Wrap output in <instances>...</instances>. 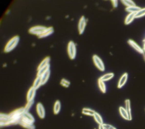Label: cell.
<instances>
[{
	"instance_id": "7402d4cb",
	"label": "cell",
	"mask_w": 145,
	"mask_h": 129,
	"mask_svg": "<svg viewBox=\"0 0 145 129\" xmlns=\"http://www.w3.org/2000/svg\"><path fill=\"white\" fill-rule=\"evenodd\" d=\"M61 105L60 101L59 100H57V101L55 102L53 107V113L54 114H59L61 110Z\"/></svg>"
},
{
	"instance_id": "3957f363",
	"label": "cell",
	"mask_w": 145,
	"mask_h": 129,
	"mask_svg": "<svg viewBox=\"0 0 145 129\" xmlns=\"http://www.w3.org/2000/svg\"><path fill=\"white\" fill-rule=\"evenodd\" d=\"M68 53L70 59L74 60L76 57V45L74 42L73 41H70L68 43Z\"/></svg>"
},
{
	"instance_id": "4dcf8cb0",
	"label": "cell",
	"mask_w": 145,
	"mask_h": 129,
	"mask_svg": "<svg viewBox=\"0 0 145 129\" xmlns=\"http://www.w3.org/2000/svg\"><path fill=\"white\" fill-rule=\"evenodd\" d=\"M145 15V8L141 9L140 11H139L138 13H136L135 15V18H140Z\"/></svg>"
},
{
	"instance_id": "836d02e7",
	"label": "cell",
	"mask_w": 145,
	"mask_h": 129,
	"mask_svg": "<svg viewBox=\"0 0 145 129\" xmlns=\"http://www.w3.org/2000/svg\"><path fill=\"white\" fill-rule=\"evenodd\" d=\"M99 129H105V128L103 127V125H101L99 126Z\"/></svg>"
},
{
	"instance_id": "30bf717a",
	"label": "cell",
	"mask_w": 145,
	"mask_h": 129,
	"mask_svg": "<svg viewBox=\"0 0 145 129\" xmlns=\"http://www.w3.org/2000/svg\"><path fill=\"white\" fill-rule=\"evenodd\" d=\"M36 90L33 86H31V87L29 89L27 94V102L33 101L36 95Z\"/></svg>"
},
{
	"instance_id": "e0dca14e",
	"label": "cell",
	"mask_w": 145,
	"mask_h": 129,
	"mask_svg": "<svg viewBox=\"0 0 145 129\" xmlns=\"http://www.w3.org/2000/svg\"><path fill=\"white\" fill-rule=\"evenodd\" d=\"M135 15L136 13H129L125 18V24L126 25H128L131 23V22H132L134 18H135Z\"/></svg>"
},
{
	"instance_id": "ba28073f",
	"label": "cell",
	"mask_w": 145,
	"mask_h": 129,
	"mask_svg": "<svg viewBox=\"0 0 145 129\" xmlns=\"http://www.w3.org/2000/svg\"><path fill=\"white\" fill-rule=\"evenodd\" d=\"M86 24H87V22L86 18L84 16H82L81 18L80 21H79L78 26V31L80 35H82V34L83 33L84 31L85 30Z\"/></svg>"
},
{
	"instance_id": "4fadbf2b",
	"label": "cell",
	"mask_w": 145,
	"mask_h": 129,
	"mask_svg": "<svg viewBox=\"0 0 145 129\" xmlns=\"http://www.w3.org/2000/svg\"><path fill=\"white\" fill-rule=\"evenodd\" d=\"M54 32V28L53 27H48L46 29V30L44 31V32L41 34L40 35H39L38 36L39 38H46L47 36H48L49 35H51Z\"/></svg>"
},
{
	"instance_id": "4316f807",
	"label": "cell",
	"mask_w": 145,
	"mask_h": 129,
	"mask_svg": "<svg viewBox=\"0 0 145 129\" xmlns=\"http://www.w3.org/2000/svg\"><path fill=\"white\" fill-rule=\"evenodd\" d=\"M50 69V65H48L47 67H44L38 71V73H37V76H41L43 74H44L47 71Z\"/></svg>"
},
{
	"instance_id": "e575fe53",
	"label": "cell",
	"mask_w": 145,
	"mask_h": 129,
	"mask_svg": "<svg viewBox=\"0 0 145 129\" xmlns=\"http://www.w3.org/2000/svg\"><path fill=\"white\" fill-rule=\"evenodd\" d=\"M143 42H144V44H143V50H144V51H145V40H144Z\"/></svg>"
},
{
	"instance_id": "2e32d148",
	"label": "cell",
	"mask_w": 145,
	"mask_h": 129,
	"mask_svg": "<svg viewBox=\"0 0 145 129\" xmlns=\"http://www.w3.org/2000/svg\"><path fill=\"white\" fill-rule=\"evenodd\" d=\"M50 57H47L45 58L44 60H42V62L40 63V64H39V65L38 67V70H39L41 69V68H43L44 67H47V65H49V62H50Z\"/></svg>"
},
{
	"instance_id": "ac0fdd59",
	"label": "cell",
	"mask_w": 145,
	"mask_h": 129,
	"mask_svg": "<svg viewBox=\"0 0 145 129\" xmlns=\"http://www.w3.org/2000/svg\"><path fill=\"white\" fill-rule=\"evenodd\" d=\"M50 75H51V71H50V69L48 70L47 72L41 76V80H42V85H44L45 84L47 83L48 81Z\"/></svg>"
},
{
	"instance_id": "7c38bea8",
	"label": "cell",
	"mask_w": 145,
	"mask_h": 129,
	"mask_svg": "<svg viewBox=\"0 0 145 129\" xmlns=\"http://www.w3.org/2000/svg\"><path fill=\"white\" fill-rule=\"evenodd\" d=\"M128 77V74L127 73H125L124 74L122 75V76H121V78H120L119 81H118V85H117L118 88H121L125 85V83H126V81H127Z\"/></svg>"
},
{
	"instance_id": "cb8c5ba5",
	"label": "cell",
	"mask_w": 145,
	"mask_h": 129,
	"mask_svg": "<svg viewBox=\"0 0 145 129\" xmlns=\"http://www.w3.org/2000/svg\"><path fill=\"white\" fill-rule=\"evenodd\" d=\"M93 117L94 118L95 121L96 123H98L99 125L103 124V118L101 115H100L98 113L95 112Z\"/></svg>"
},
{
	"instance_id": "8fae6325",
	"label": "cell",
	"mask_w": 145,
	"mask_h": 129,
	"mask_svg": "<svg viewBox=\"0 0 145 129\" xmlns=\"http://www.w3.org/2000/svg\"><path fill=\"white\" fill-rule=\"evenodd\" d=\"M128 43H129V45L132 47L134 49H136L137 52H139V53L143 54L144 52L143 49L141 48V47L138 46V44L136 43L134 41L131 40V39H129V40L128 41Z\"/></svg>"
},
{
	"instance_id": "f546056e",
	"label": "cell",
	"mask_w": 145,
	"mask_h": 129,
	"mask_svg": "<svg viewBox=\"0 0 145 129\" xmlns=\"http://www.w3.org/2000/svg\"><path fill=\"white\" fill-rule=\"evenodd\" d=\"M34 104V100H33V101H31L27 102V104L26 105V106L25 107V112H28L29 110H30V109L31 108V107Z\"/></svg>"
},
{
	"instance_id": "6da1fadb",
	"label": "cell",
	"mask_w": 145,
	"mask_h": 129,
	"mask_svg": "<svg viewBox=\"0 0 145 129\" xmlns=\"http://www.w3.org/2000/svg\"><path fill=\"white\" fill-rule=\"evenodd\" d=\"M24 112H25V107H20L9 114L10 119H11L12 125H19V123L22 117V114Z\"/></svg>"
},
{
	"instance_id": "8992f818",
	"label": "cell",
	"mask_w": 145,
	"mask_h": 129,
	"mask_svg": "<svg viewBox=\"0 0 145 129\" xmlns=\"http://www.w3.org/2000/svg\"><path fill=\"white\" fill-rule=\"evenodd\" d=\"M93 62L95 66L102 72L105 71V66L102 60L96 55H94L93 56Z\"/></svg>"
},
{
	"instance_id": "9a60e30c",
	"label": "cell",
	"mask_w": 145,
	"mask_h": 129,
	"mask_svg": "<svg viewBox=\"0 0 145 129\" xmlns=\"http://www.w3.org/2000/svg\"><path fill=\"white\" fill-rule=\"evenodd\" d=\"M125 109L128 112L129 121H131V120H132V117H131V113L130 101L129 99H127L125 100Z\"/></svg>"
},
{
	"instance_id": "603a6c76",
	"label": "cell",
	"mask_w": 145,
	"mask_h": 129,
	"mask_svg": "<svg viewBox=\"0 0 145 129\" xmlns=\"http://www.w3.org/2000/svg\"><path fill=\"white\" fill-rule=\"evenodd\" d=\"M98 86L100 89V90L102 91V93H106V86L103 81H102L101 78L98 79Z\"/></svg>"
},
{
	"instance_id": "d6986e66",
	"label": "cell",
	"mask_w": 145,
	"mask_h": 129,
	"mask_svg": "<svg viewBox=\"0 0 145 129\" xmlns=\"http://www.w3.org/2000/svg\"><path fill=\"white\" fill-rule=\"evenodd\" d=\"M119 112H120V115H121V117H122L124 118V119L129 121L128 112L126 110V109L124 108V107H123L122 106H120L119 107Z\"/></svg>"
},
{
	"instance_id": "d6a6232c",
	"label": "cell",
	"mask_w": 145,
	"mask_h": 129,
	"mask_svg": "<svg viewBox=\"0 0 145 129\" xmlns=\"http://www.w3.org/2000/svg\"><path fill=\"white\" fill-rule=\"evenodd\" d=\"M112 5L114 7H117L118 6V1L117 0H113V1H112Z\"/></svg>"
},
{
	"instance_id": "d4e9b609",
	"label": "cell",
	"mask_w": 145,
	"mask_h": 129,
	"mask_svg": "<svg viewBox=\"0 0 145 129\" xmlns=\"http://www.w3.org/2000/svg\"><path fill=\"white\" fill-rule=\"evenodd\" d=\"M113 77H114V73H107V74L103 75L102 77H101L100 78H101V79L102 81H103L104 82V81H107L110 80V79H112Z\"/></svg>"
},
{
	"instance_id": "52a82bcc",
	"label": "cell",
	"mask_w": 145,
	"mask_h": 129,
	"mask_svg": "<svg viewBox=\"0 0 145 129\" xmlns=\"http://www.w3.org/2000/svg\"><path fill=\"white\" fill-rule=\"evenodd\" d=\"M20 121L25 123H29V124H34L35 122V118L33 117V115L30 114L29 112H24L22 114V118Z\"/></svg>"
},
{
	"instance_id": "277c9868",
	"label": "cell",
	"mask_w": 145,
	"mask_h": 129,
	"mask_svg": "<svg viewBox=\"0 0 145 129\" xmlns=\"http://www.w3.org/2000/svg\"><path fill=\"white\" fill-rule=\"evenodd\" d=\"M47 28V27H45V26H36L30 28L28 30V32L30 34H32V35H35L39 36L43 34L46 30Z\"/></svg>"
},
{
	"instance_id": "d590c367",
	"label": "cell",
	"mask_w": 145,
	"mask_h": 129,
	"mask_svg": "<svg viewBox=\"0 0 145 129\" xmlns=\"http://www.w3.org/2000/svg\"><path fill=\"white\" fill-rule=\"evenodd\" d=\"M143 59H144V61H145V51H144V52H143Z\"/></svg>"
},
{
	"instance_id": "9c48e42d",
	"label": "cell",
	"mask_w": 145,
	"mask_h": 129,
	"mask_svg": "<svg viewBox=\"0 0 145 129\" xmlns=\"http://www.w3.org/2000/svg\"><path fill=\"white\" fill-rule=\"evenodd\" d=\"M36 112L38 113L39 117L41 119H43L45 118V116H46V110H45L43 104L40 103V102H39L36 105Z\"/></svg>"
},
{
	"instance_id": "484cf974",
	"label": "cell",
	"mask_w": 145,
	"mask_h": 129,
	"mask_svg": "<svg viewBox=\"0 0 145 129\" xmlns=\"http://www.w3.org/2000/svg\"><path fill=\"white\" fill-rule=\"evenodd\" d=\"M19 125L26 129H35V126L34 124H29V123H25L22 122V121H20Z\"/></svg>"
},
{
	"instance_id": "ffe728a7",
	"label": "cell",
	"mask_w": 145,
	"mask_h": 129,
	"mask_svg": "<svg viewBox=\"0 0 145 129\" xmlns=\"http://www.w3.org/2000/svg\"><path fill=\"white\" fill-rule=\"evenodd\" d=\"M141 10V7L137 6L128 7H126L125 8L126 11L129 12L130 13H138L139 11H140Z\"/></svg>"
},
{
	"instance_id": "44dd1931",
	"label": "cell",
	"mask_w": 145,
	"mask_h": 129,
	"mask_svg": "<svg viewBox=\"0 0 145 129\" xmlns=\"http://www.w3.org/2000/svg\"><path fill=\"white\" fill-rule=\"evenodd\" d=\"M82 113L84 115H89V116H94V114L95 113V112L93 109L85 107V108H83L82 110Z\"/></svg>"
},
{
	"instance_id": "1f68e13d",
	"label": "cell",
	"mask_w": 145,
	"mask_h": 129,
	"mask_svg": "<svg viewBox=\"0 0 145 129\" xmlns=\"http://www.w3.org/2000/svg\"><path fill=\"white\" fill-rule=\"evenodd\" d=\"M103 127H104L105 129H117L114 126H113L109 124H105V123H103Z\"/></svg>"
},
{
	"instance_id": "7a4b0ae2",
	"label": "cell",
	"mask_w": 145,
	"mask_h": 129,
	"mask_svg": "<svg viewBox=\"0 0 145 129\" xmlns=\"http://www.w3.org/2000/svg\"><path fill=\"white\" fill-rule=\"evenodd\" d=\"M19 36H15L14 37L12 38L10 40L7 42L6 46L4 48V52L6 53H8V52L12 51V50L14 49L17 44L19 43Z\"/></svg>"
},
{
	"instance_id": "83f0119b",
	"label": "cell",
	"mask_w": 145,
	"mask_h": 129,
	"mask_svg": "<svg viewBox=\"0 0 145 129\" xmlns=\"http://www.w3.org/2000/svg\"><path fill=\"white\" fill-rule=\"evenodd\" d=\"M124 5H125L126 6V7H131V6H136V4H134V2L131 0H122L121 1Z\"/></svg>"
},
{
	"instance_id": "5b68a950",
	"label": "cell",
	"mask_w": 145,
	"mask_h": 129,
	"mask_svg": "<svg viewBox=\"0 0 145 129\" xmlns=\"http://www.w3.org/2000/svg\"><path fill=\"white\" fill-rule=\"evenodd\" d=\"M12 126L11 119H10L9 114H4L1 113L0 114V126L1 127H2L4 126Z\"/></svg>"
},
{
	"instance_id": "f1b7e54d",
	"label": "cell",
	"mask_w": 145,
	"mask_h": 129,
	"mask_svg": "<svg viewBox=\"0 0 145 129\" xmlns=\"http://www.w3.org/2000/svg\"><path fill=\"white\" fill-rule=\"evenodd\" d=\"M60 84L62 86H64L65 88H68L69 86H70V82L69 81H68L66 79H65V78H62L61 81L60 82Z\"/></svg>"
},
{
	"instance_id": "5bb4252c",
	"label": "cell",
	"mask_w": 145,
	"mask_h": 129,
	"mask_svg": "<svg viewBox=\"0 0 145 129\" xmlns=\"http://www.w3.org/2000/svg\"><path fill=\"white\" fill-rule=\"evenodd\" d=\"M42 85V80H41V76H36V78L34 81L32 86L35 88L36 90L39 89Z\"/></svg>"
}]
</instances>
